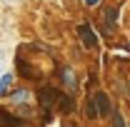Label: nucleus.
Wrapping results in <instances>:
<instances>
[{"label":"nucleus","mask_w":130,"mask_h":127,"mask_svg":"<svg viewBox=\"0 0 130 127\" xmlns=\"http://www.w3.org/2000/svg\"><path fill=\"white\" fill-rule=\"evenodd\" d=\"M28 100H30V92H28V90H18V92L10 95V102H13V105H25Z\"/></svg>","instance_id":"obj_9"},{"label":"nucleus","mask_w":130,"mask_h":127,"mask_svg":"<svg viewBox=\"0 0 130 127\" xmlns=\"http://www.w3.org/2000/svg\"><path fill=\"white\" fill-rule=\"evenodd\" d=\"M60 77H63V85L68 87V92H78V80H75L73 67H60Z\"/></svg>","instance_id":"obj_5"},{"label":"nucleus","mask_w":130,"mask_h":127,"mask_svg":"<svg viewBox=\"0 0 130 127\" xmlns=\"http://www.w3.org/2000/svg\"><path fill=\"white\" fill-rule=\"evenodd\" d=\"M93 100H95V105H98V112H100L103 117H105V115H113V102H110V97L105 95L103 90H98Z\"/></svg>","instance_id":"obj_3"},{"label":"nucleus","mask_w":130,"mask_h":127,"mask_svg":"<svg viewBox=\"0 0 130 127\" xmlns=\"http://www.w3.org/2000/svg\"><path fill=\"white\" fill-rule=\"evenodd\" d=\"M110 117H113V127H128V125H125V117H123L118 110H113V115H110Z\"/></svg>","instance_id":"obj_10"},{"label":"nucleus","mask_w":130,"mask_h":127,"mask_svg":"<svg viewBox=\"0 0 130 127\" xmlns=\"http://www.w3.org/2000/svg\"><path fill=\"white\" fill-rule=\"evenodd\" d=\"M0 127H23V120L10 115L8 110H0Z\"/></svg>","instance_id":"obj_6"},{"label":"nucleus","mask_w":130,"mask_h":127,"mask_svg":"<svg viewBox=\"0 0 130 127\" xmlns=\"http://www.w3.org/2000/svg\"><path fill=\"white\" fill-rule=\"evenodd\" d=\"M18 72H20V77H25V80H40V70L32 67L30 62H25V60H18Z\"/></svg>","instance_id":"obj_4"},{"label":"nucleus","mask_w":130,"mask_h":127,"mask_svg":"<svg viewBox=\"0 0 130 127\" xmlns=\"http://www.w3.org/2000/svg\"><path fill=\"white\" fill-rule=\"evenodd\" d=\"M58 110L63 112V115H70V112L75 110V100H73L70 95H63V97H60V105H58Z\"/></svg>","instance_id":"obj_7"},{"label":"nucleus","mask_w":130,"mask_h":127,"mask_svg":"<svg viewBox=\"0 0 130 127\" xmlns=\"http://www.w3.org/2000/svg\"><path fill=\"white\" fill-rule=\"evenodd\" d=\"M10 75H5V77H0V95H3V92H5V90H8V85H10Z\"/></svg>","instance_id":"obj_11"},{"label":"nucleus","mask_w":130,"mask_h":127,"mask_svg":"<svg viewBox=\"0 0 130 127\" xmlns=\"http://www.w3.org/2000/svg\"><path fill=\"white\" fill-rule=\"evenodd\" d=\"M98 3H100V0H85V5H88V8H95Z\"/></svg>","instance_id":"obj_12"},{"label":"nucleus","mask_w":130,"mask_h":127,"mask_svg":"<svg viewBox=\"0 0 130 127\" xmlns=\"http://www.w3.org/2000/svg\"><path fill=\"white\" fill-rule=\"evenodd\" d=\"M60 97H63V92L55 90V87H40V90H38V102H40V107L45 112L53 110L55 102H60Z\"/></svg>","instance_id":"obj_1"},{"label":"nucleus","mask_w":130,"mask_h":127,"mask_svg":"<svg viewBox=\"0 0 130 127\" xmlns=\"http://www.w3.org/2000/svg\"><path fill=\"white\" fill-rule=\"evenodd\" d=\"M78 35H80V40H83L85 48H95L98 45V37H95V32H93V28H90L88 23L78 25Z\"/></svg>","instance_id":"obj_2"},{"label":"nucleus","mask_w":130,"mask_h":127,"mask_svg":"<svg viewBox=\"0 0 130 127\" xmlns=\"http://www.w3.org/2000/svg\"><path fill=\"white\" fill-rule=\"evenodd\" d=\"M115 20H118V5H113V8L105 13V32H110V30H113Z\"/></svg>","instance_id":"obj_8"}]
</instances>
